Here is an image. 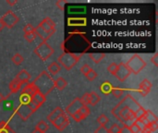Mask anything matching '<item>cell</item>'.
Listing matches in <instances>:
<instances>
[{
  "label": "cell",
  "instance_id": "cell-1",
  "mask_svg": "<svg viewBox=\"0 0 158 133\" xmlns=\"http://www.w3.org/2000/svg\"><path fill=\"white\" fill-rule=\"evenodd\" d=\"M141 106V105L130 94L125 96L123 100L118 104L113 109L112 114L115 116L121 123L127 125L129 121H132V123L136 120L134 117V112Z\"/></svg>",
  "mask_w": 158,
  "mask_h": 133
},
{
  "label": "cell",
  "instance_id": "cell-2",
  "mask_svg": "<svg viewBox=\"0 0 158 133\" xmlns=\"http://www.w3.org/2000/svg\"><path fill=\"white\" fill-rule=\"evenodd\" d=\"M37 91L40 92L43 95L46 96L55 89V81L47 73V71H43L40 75L32 81Z\"/></svg>",
  "mask_w": 158,
  "mask_h": 133
},
{
  "label": "cell",
  "instance_id": "cell-3",
  "mask_svg": "<svg viewBox=\"0 0 158 133\" xmlns=\"http://www.w3.org/2000/svg\"><path fill=\"white\" fill-rule=\"evenodd\" d=\"M81 57V55H74L70 53H63L60 55L57 58V63L60 65V67H64L67 70H70L75 67V65L79 62L80 58Z\"/></svg>",
  "mask_w": 158,
  "mask_h": 133
},
{
  "label": "cell",
  "instance_id": "cell-4",
  "mask_svg": "<svg viewBox=\"0 0 158 133\" xmlns=\"http://www.w3.org/2000/svg\"><path fill=\"white\" fill-rule=\"evenodd\" d=\"M125 64L130 69L131 73H133L135 75L139 74L146 67V62L142 58V56L137 54L133 55Z\"/></svg>",
  "mask_w": 158,
  "mask_h": 133
},
{
  "label": "cell",
  "instance_id": "cell-5",
  "mask_svg": "<svg viewBox=\"0 0 158 133\" xmlns=\"http://www.w3.org/2000/svg\"><path fill=\"white\" fill-rule=\"evenodd\" d=\"M34 54L42 60L45 61L47 60L53 54H54V49L51 47L50 44H47V42H42L35 49H34Z\"/></svg>",
  "mask_w": 158,
  "mask_h": 133
},
{
  "label": "cell",
  "instance_id": "cell-6",
  "mask_svg": "<svg viewBox=\"0 0 158 133\" xmlns=\"http://www.w3.org/2000/svg\"><path fill=\"white\" fill-rule=\"evenodd\" d=\"M0 20H1V22H2L4 27L11 29V28H13L19 22V17L13 11L8 10L0 18Z\"/></svg>",
  "mask_w": 158,
  "mask_h": 133
},
{
  "label": "cell",
  "instance_id": "cell-7",
  "mask_svg": "<svg viewBox=\"0 0 158 133\" xmlns=\"http://www.w3.org/2000/svg\"><path fill=\"white\" fill-rule=\"evenodd\" d=\"M16 113L17 115L23 120V121H26L30 118V117L34 113L31 108L28 106V105H22L20 104L17 109H16Z\"/></svg>",
  "mask_w": 158,
  "mask_h": 133
},
{
  "label": "cell",
  "instance_id": "cell-8",
  "mask_svg": "<svg viewBox=\"0 0 158 133\" xmlns=\"http://www.w3.org/2000/svg\"><path fill=\"white\" fill-rule=\"evenodd\" d=\"M131 74V73L130 69H128V67L126 66V64L125 63H120L118 65V70H117V72L115 73L114 76H116L118 81H120L121 82H123V81H125L130 77Z\"/></svg>",
  "mask_w": 158,
  "mask_h": 133
},
{
  "label": "cell",
  "instance_id": "cell-9",
  "mask_svg": "<svg viewBox=\"0 0 158 133\" xmlns=\"http://www.w3.org/2000/svg\"><path fill=\"white\" fill-rule=\"evenodd\" d=\"M38 26L44 31L51 33V34H54L56 31V23L51 18H48V17L44 19Z\"/></svg>",
  "mask_w": 158,
  "mask_h": 133
},
{
  "label": "cell",
  "instance_id": "cell-10",
  "mask_svg": "<svg viewBox=\"0 0 158 133\" xmlns=\"http://www.w3.org/2000/svg\"><path fill=\"white\" fill-rule=\"evenodd\" d=\"M82 106H83V105H82L81 99L77 97V98H75V99H74L67 107H66L65 113L68 114V115H69V116L71 117L72 115L78 113V112L80 111V109H81Z\"/></svg>",
  "mask_w": 158,
  "mask_h": 133
},
{
  "label": "cell",
  "instance_id": "cell-11",
  "mask_svg": "<svg viewBox=\"0 0 158 133\" xmlns=\"http://www.w3.org/2000/svg\"><path fill=\"white\" fill-rule=\"evenodd\" d=\"M55 128H56L59 131H64L69 124V118L68 116L66 115V113L62 114L61 116H59L53 123H52Z\"/></svg>",
  "mask_w": 158,
  "mask_h": 133
},
{
  "label": "cell",
  "instance_id": "cell-12",
  "mask_svg": "<svg viewBox=\"0 0 158 133\" xmlns=\"http://www.w3.org/2000/svg\"><path fill=\"white\" fill-rule=\"evenodd\" d=\"M31 79V75L30 73L25 70V69H22L20 70L15 77V80L17 81H19L20 84H23V83H29V81Z\"/></svg>",
  "mask_w": 158,
  "mask_h": 133
},
{
  "label": "cell",
  "instance_id": "cell-13",
  "mask_svg": "<svg viewBox=\"0 0 158 133\" xmlns=\"http://www.w3.org/2000/svg\"><path fill=\"white\" fill-rule=\"evenodd\" d=\"M65 113V111L64 110H62V108L61 107H56L48 116H47V119H48V121L49 122H51V123H53L59 116H61L62 114H64Z\"/></svg>",
  "mask_w": 158,
  "mask_h": 133
},
{
  "label": "cell",
  "instance_id": "cell-14",
  "mask_svg": "<svg viewBox=\"0 0 158 133\" xmlns=\"http://www.w3.org/2000/svg\"><path fill=\"white\" fill-rule=\"evenodd\" d=\"M36 91H37V89H36V87L34 86V84H33L32 82H31V83H28V84L22 89L21 94H26V95L31 97V96L34 94V93H35Z\"/></svg>",
  "mask_w": 158,
  "mask_h": 133
},
{
  "label": "cell",
  "instance_id": "cell-15",
  "mask_svg": "<svg viewBox=\"0 0 158 133\" xmlns=\"http://www.w3.org/2000/svg\"><path fill=\"white\" fill-rule=\"evenodd\" d=\"M100 100L101 97L95 92H92L89 94V105H91L92 106H95L100 102Z\"/></svg>",
  "mask_w": 158,
  "mask_h": 133
},
{
  "label": "cell",
  "instance_id": "cell-16",
  "mask_svg": "<svg viewBox=\"0 0 158 133\" xmlns=\"http://www.w3.org/2000/svg\"><path fill=\"white\" fill-rule=\"evenodd\" d=\"M31 98H32L37 104H39L40 106H43V105L44 104L45 100H46L45 96L43 95V94H42L40 92H38V91H36V92L34 93V94L31 96Z\"/></svg>",
  "mask_w": 158,
  "mask_h": 133
},
{
  "label": "cell",
  "instance_id": "cell-17",
  "mask_svg": "<svg viewBox=\"0 0 158 133\" xmlns=\"http://www.w3.org/2000/svg\"><path fill=\"white\" fill-rule=\"evenodd\" d=\"M67 85H68L67 81L64 78H62V77H60V78H58V79H56L55 81V87L56 89H58L59 91L64 90L67 87Z\"/></svg>",
  "mask_w": 158,
  "mask_h": 133
},
{
  "label": "cell",
  "instance_id": "cell-18",
  "mask_svg": "<svg viewBox=\"0 0 158 133\" xmlns=\"http://www.w3.org/2000/svg\"><path fill=\"white\" fill-rule=\"evenodd\" d=\"M89 56L94 63H99L105 58L106 55L104 53H90Z\"/></svg>",
  "mask_w": 158,
  "mask_h": 133
},
{
  "label": "cell",
  "instance_id": "cell-19",
  "mask_svg": "<svg viewBox=\"0 0 158 133\" xmlns=\"http://www.w3.org/2000/svg\"><path fill=\"white\" fill-rule=\"evenodd\" d=\"M60 69H61L60 65H59L57 62H56V61L52 62V63L48 66V71H49L51 74H53V75H56V74L60 71Z\"/></svg>",
  "mask_w": 158,
  "mask_h": 133
},
{
  "label": "cell",
  "instance_id": "cell-20",
  "mask_svg": "<svg viewBox=\"0 0 158 133\" xmlns=\"http://www.w3.org/2000/svg\"><path fill=\"white\" fill-rule=\"evenodd\" d=\"M20 88H21V84H20L19 81H17L15 79L9 83V91H10L12 94L18 93V92L20 90Z\"/></svg>",
  "mask_w": 158,
  "mask_h": 133
},
{
  "label": "cell",
  "instance_id": "cell-21",
  "mask_svg": "<svg viewBox=\"0 0 158 133\" xmlns=\"http://www.w3.org/2000/svg\"><path fill=\"white\" fill-rule=\"evenodd\" d=\"M48 129H49V127H48L47 123H46L45 121H44V120L39 121V122L36 124V126H35V130H37V131H41V132L45 133L48 131Z\"/></svg>",
  "mask_w": 158,
  "mask_h": 133
},
{
  "label": "cell",
  "instance_id": "cell-22",
  "mask_svg": "<svg viewBox=\"0 0 158 133\" xmlns=\"http://www.w3.org/2000/svg\"><path fill=\"white\" fill-rule=\"evenodd\" d=\"M0 133H16L6 121L0 122Z\"/></svg>",
  "mask_w": 158,
  "mask_h": 133
},
{
  "label": "cell",
  "instance_id": "cell-23",
  "mask_svg": "<svg viewBox=\"0 0 158 133\" xmlns=\"http://www.w3.org/2000/svg\"><path fill=\"white\" fill-rule=\"evenodd\" d=\"M100 89H101V91H102V93L103 94H110L111 92H112V85H111V83L110 82H108V81H105L102 85H101V87H100Z\"/></svg>",
  "mask_w": 158,
  "mask_h": 133
},
{
  "label": "cell",
  "instance_id": "cell-24",
  "mask_svg": "<svg viewBox=\"0 0 158 133\" xmlns=\"http://www.w3.org/2000/svg\"><path fill=\"white\" fill-rule=\"evenodd\" d=\"M144 118L149 121V123H152V122H157V117L150 110H146L145 112V115H144Z\"/></svg>",
  "mask_w": 158,
  "mask_h": 133
},
{
  "label": "cell",
  "instance_id": "cell-25",
  "mask_svg": "<svg viewBox=\"0 0 158 133\" xmlns=\"http://www.w3.org/2000/svg\"><path fill=\"white\" fill-rule=\"evenodd\" d=\"M145 112H146V110L141 106L135 112H134V117H135V119L137 120V119H140V118H143L144 117V115H145Z\"/></svg>",
  "mask_w": 158,
  "mask_h": 133
},
{
  "label": "cell",
  "instance_id": "cell-26",
  "mask_svg": "<svg viewBox=\"0 0 158 133\" xmlns=\"http://www.w3.org/2000/svg\"><path fill=\"white\" fill-rule=\"evenodd\" d=\"M23 56L20 55V54H19V53H16L13 56H12V58H11V60H12V62L15 64V65H20L22 62H23Z\"/></svg>",
  "mask_w": 158,
  "mask_h": 133
},
{
  "label": "cell",
  "instance_id": "cell-27",
  "mask_svg": "<svg viewBox=\"0 0 158 133\" xmlns=\"http://www.w3.org/2000/svg\"><path fill=\"white\" fill-rule=\"evenodd\" d=\"M139 87H143V88H144V89L148 90L149 92H151L152 87H153V84H152V82H151L149 80L144 79V80L140 83V86H139Z\"/></svg>",
  "mask_w": 158,
  "mask_h": 133
},
{
  "label": "cell",
  "instance_id": "cell-28",
  "mask_svg": "<svg viewBox=\"0 0 158 133\" xmlns=\"http://www.w3.org/2000/svg\"><path fill=\"white\" fill-rule=\"evenodd\" d=\"M97 122L100 126H106L109 122V118L106 115H101L97 118Z\"/></svg>",
  "mask_w": 158,
  "mask_h": 133
},
{
  "label": "cell",
  "instance_id": "cell-29",
  "mask_svg": "<svg viewBox=\"0 0 158 133\" xmlns=\"http://www.w3.org/2000/svg\"><path fill=\"white\" fill-rule=\"evenodd\" d=\"M79 113H80L81 116L85 119V118L90 115V109H89V107H88L87 106H83L80 109Z\"/></svg>",
  "mask_w": 158,
  "mask_h": 133
},
{
  "label": "cell",
  "instance_id": "cell-30",
  "mask_svg": "<svg viewBox=\"0 0 158 133\" xmlns=\"http://www.w3.org/2000/svg\"><path fill=\"white\" fill-rule=\"evenodd\" d=\"M112 94L116 97V98H121L124 94V91L122 89H119V88H115V89H112Z\"/></svg>",
  "mask_w": 158,
  "mask_h": 133
},
{
  "label": "cell",
  "instance_id": "cell-31",
  "mask_svg": "<svg viewBox=\"0 0 158 133\" xmlns=\"http://www.w3.org/2000/svg\"><path fill=\"white\" fill-rule=\"evenodd\" d=\"M37 37L36 33L33 31V32H31V33H27V34H24V39L28 42V43H31L35 40V38Z\"/></svg>",
  "mask_w": 158,
  "mask_h": 133
},
{
  "label": "cell",
  "instance_id": "cell-32",
  "mask_svg": "<svg viewBox=\"0 0 158 133\" xmlns=\"http://www.w3.org/2000/svg\"><path fill=\"white\" fill-rule=\"evenodd\" d=\"M28 106H29L31 108V110H32L33 112H35V111H36V110H37V109H38L40 106H40L39 104H37V103H36V102H35V101H34L32 98H31L30 102L28 103Z\"/></svg>",
  "mask_w": 158,
  "mask_h": 133
},
{
  "label": "cell",
  "instance_id": "cell-33",
  "mask_svg": "<svg viewBox=\"0 0 158 133\" xmlns=\"http://www.w3.org/2000/svg\"><path fill=\"white\" fill-rule=\"evenodd\" d=\"M118 64H116V63H112V64H110V65L108 66V68H107V71H108L110 74L115 75V73H116V72H117V70H118Z\"/></svg>",
  "mask_w": 158,
  "mask_h": 133
},
{
  "label": "cell",
  "instance_id": "cell-34",
  "mask_svg": "<svg viewBox=\"0 0 158 133\" xmlns=\"http://www.w3.org/2000/svg\"><path fill=\"white\" fill-rule=\"evenodd\" d=\"M31 98V97H30V96H28L26 94H20V96H19V102L22 105H28V103L30 102Z\"/></svg>",
  "mask_w": 158,
  "mask_h": 133
},
{
  "label": "cell",
  "instance_id": "cell-35",
  "mask_svg": "<svg viewBox=\"0 0 158 133\" xmlns=\"http://www.w3.org/2000/svg\"><path fill=\"white\" fill-rule=\"evenodd\" d=\"M96 77H97V73L92 69L90 71H89V73L86 75V78L89 80V81H94L95 79H96Z\"/></svg>",
  "mask_w": 158,
  "mask_h": 133
},
{
  "label": "cell",
  "instance_id": "cell-36",
  "mask_svg": "<svg viewBox=\"0 0 158 133\" xmlns=\"http://www.w3.org/2000/svg\"><path fill=\"white\" fill-rule=\"evenodd\" d=\"M23 31H24V34L33 32V31H34V27H33L31 24H26V25L23 27Z\"/></svg>",
  "mask_w": 158,
  "mask_h": 133
},
{
  "label": "cell",
  "instance_id": "cell-37",
  "mask_svg": "<svg viewBox=\"0 0 158 133\" xmlns=\"http://www.w3.org/2000/svg\"><path fill=\"white\" fill-rule=\"evenodd\" d=\"M120 126L118 124H113L110 129H108L109 133H120Z\"/></svg>",
  "mask_w": 158,
  "mask_h": 133
},
{
  "label": "cell",
  "instance_id": "cell-38",
  "mask_svg": "<svg viewBox=\"0 0 158 133\" xmlns=\"http://www.w3.org/2000/svg\"><path fill=\"white\" fill-rule=\"evenodd\" d=\"M92 69V68L88 65V64H84L81 68V74H83L84 76H86L88 73H89V71Z\"/></svg>",
  "mask_w": 158,
  "mask_h": 133
},
{
  "label": "cell",
  "instance_id": "cell-39",
  "mask_svg": "<svg viewBox=\"0 0 158 133\" xmlns=\"http://www.w3.org/2000/svg\"><path fill=\"white\" fill-rule=\"evenodd\" d=\"M130 129H131V133H140L142 131L141 129L139 128V126H138L135 122H133V123L130 126Z\"/></svg>",
  "mask_w": 158,
  "mask_h": 133
},
{
  "label": "cell",
  "instance_id": "cell-40",
  "mask_svg": "<svg viewBox=\"0 0 158 133\" xmlns=\"http://www.w3.org/2000/svg\"><path fill=\"white\" fill-rule=\"evenodd\" d=\"M80 99H81V101L83 106H88V105H89V94H84Z\"/></svg>",
  "mask_w": 158,
  "mask_h": 133
},
{
  "label": "cell",
  "instance_id": "cell-41",
  "mask_svg": "<svg viewBox=\"0 0 158 133\" xmlns=\"http://www.w3.org/2000/svg\"><path fill=\"white\" fill-rule=\"evenodd\" d=\"M94 133H109V131H108V129L106 126H99L95 130Z\"/></svg>",
  "mask_w": 158,
  "mask_h": 133
},
{
  "label": "cell",
  "instance_id": "cell-42",
  "mask_svg": "<svg viewBox=\"0 0 158 133\" xmlns=\"http://www.w3.org/2000/svg\"><path fill=\"white\" fill-rule=\"evenodd\" d=\"M66 4H67V1H66V0H58V1L56 2V6H57L59 9H61V10H63V9L65 8V5H66Z\"/></svg>",
  "mask_w": 158,
  "mask_h": 133
},
{
  "label": "cell",
  "instance_id": "cell-43",
  "mask_svg": "<svg viewBox=\"0 0 158 133\" xmlns=\"http://www.w3.org/2000/svg\"><path fill=\"white\" fill-rule=\"evenodd\" d=\"M71 118L74 119V121H76V122H81V120H83L84 118L81 116V114L78 112V113H76V114H74V115H72L71 116Z\"/></svg>",
  "mask_w": 158,
  "mask_h": 133
},
{
  "label": "cell",
  "instance_id": "cell-44",
  "mask_svg": "<svg viewBox=\"0 0 158 133\" xmlns=\"http://www.w3.org/2000/svg\"><path fill=\"white\" fill-rule=\"evenodd\" d=\"M151 62H152L156 67H158V53H156V54L152 56Z\"/></svg>",
  "mask_w": 158,
  "mask_h": 133
},
{
  "label": "cell",
  "instance_id": "cell-45",
  "mask_svg": "<svg viewBox=\"0 0 158 133\" xmlns=\"http://www.w3.org/2000/svg\"><path fill=\"white\" fill-rule=\"evenodd\" d=\"M120 133H131L130 126H128V125L122 126V128H120Z\"/></svg>",
  "mask_w": 158,
  "mask_h": 133
},
{
  "label": "cell",
  "instance_id": "cell-46",
  "mask_svg": "<svg viewBox=\"0 0 158 133\" xmlns=\"http://www.w3.org/2000/svg\"><path fill=\"white\" fill-rule=\"evenodd\" d=\"M6 3L10 6H14L15 4H17V0H6Z\"/></svg>",
  "mask_w": 158,
  "mask_h": 133
},
{
  "label": "cell",
  "instance_id": "cell-47",
  "mask_svg": "<svg viewBox=\"0 0 158 133\" xmlns=\"http://www.w3.org/2000/svg\"><path fill=\"white\" fill-rule=\"evenodd\" d=\"M4 99H5V97H4V96H3V94L0 93V104L4 101Z\"/></svg>",
  "mask_w": 158,
  "mask_h": 133
},
{
  "label": "cell",
  "instance_id": "cell-48",
  "mask_svg": "<svg viewBox=\"0 0 158 133\" xmlns=\"http://www.w3.org/2000/svg\"><path fill=\"white\" fill-rule=\"evenodd\" d=\"M31 133H44V132H41V131H37V130H34V131H33Z\"/></svg>",
  "mask_w": 158,
  "mask_h": 133
},
{
  "label": "cell",
  "instance_id": "cell-49",
  "mask_svg": "<svg viewBox=\"0 0 158 133\" xmlns=\"http://www.w3.org/2000/svg\"><path fill=\"white\" fill-rule=\"evenodd\" d=\"M4 28V26H3V24H2V22H1V20H0V31H1V30Z\"/></svg>",
  "mask_w": 158,
  "mask_h": 133
},
{
  "label": "cell",
  "instance_id": "cell-50",
  "mask_svg": "<svg viewBox=\"0 0 158 133\" xmlns=\"http://www.w3.org/2000/svg\"><path fill=\"white\" fill-rule=\"evenodd\" d=\"M140 133H147V132H145V131H141Z\"/></svg>",
  "mask_w": 158,
  "mask_h": 133
},
{
  "label": "cell",
  "instance_id": "cell-51",
  "mask_svg": "<svg viewBox=\"0 0 158 133\" xmlns=\"http://www.w3.org/2000/svg\"><path fill=\"white\" fill-rule=\"evenodd\" d=\"M148 133H152V132H148Z\"/></svg>",
  "mask_w": 158,
  "mask_h": 133
}]
</instances>
